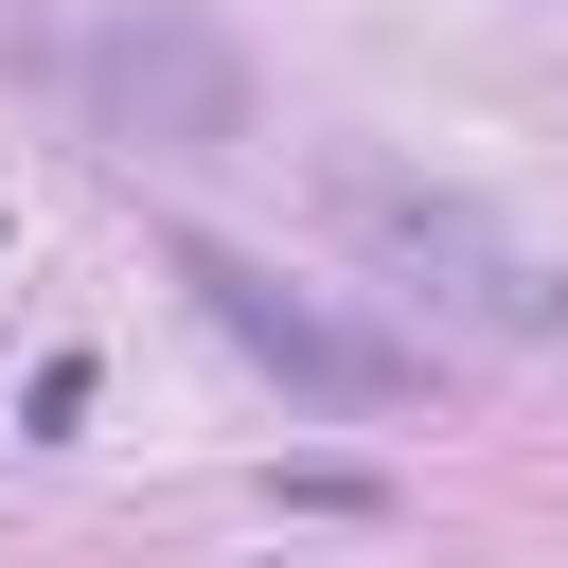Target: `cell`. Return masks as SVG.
Here are the masks:
<instances>
[{
    "label": "cell",
    "mask_w": 568,
    "mask_h": 568,
    "mask_svg": "<svg viewBox=\"0 0 568 568\" xmlns=\"http://www.w3.org/2000/svg\"><path fill=\"white\" fill-rule=\"evenodd\" d=\"M320 231H337L373 284H408L426 320H462V337H568V266H550L515 213H479L462 178H408V160H373V142H320Z\"/></svg>",
    "instance_id": "cell-1"
},
{
    "label": "cell",
    "mask_w": 568,
    "mask_h": 568,
    "mask_svg": "<svg viewBox=\"0 0 568 568\" xmlns=\"http://www.w3.org/2000/svg\"><path fill=\"white\" fill-rule=\"evenodd\" d=\"M178 284H195V302H213V337H231L248 373H284L302 408H408V337H373V320L302 302L266 248H231V231H178Z\"/></svg>",
    "instance_id": "cell-2"
},
{
    "label": "cell",
    "mask_w": 568,
    "mask_h": 568,
    "mask_svg": "<svg viewBox=\"0 0 568 568\" xmlns=\"http://www.w3.org/2000/svg\"><path fill=\"white\" fill-rule=\"evenodd\" d=\"M71 89H89V124L106 142H160V160H213V142H248V71L195 36V18H89L71 36Z\"/></svg>",
    "instance_id": "cell-3"
},
{
    "label": "cell",
    "mask_w": 568,
    "mask_h": 568,
    "mask_svg": "<svg viewBox=\"0 0 568 568\" xmlns=\"http://www.w3.org/2000/svg\"><path fill=\"white\" fill-rule=\"evenodd\" d=\"M18 426H36V444H71V426H89V355H36V390H18Z\"/></svg>",
    "instance_id": "cell-4"
}]
</instances>
